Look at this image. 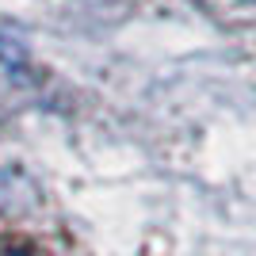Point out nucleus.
I'll list each match as a JSON object with an SVG mask.
<instances>
[{
	"mask_svg": "<svg viewBox=\"0 0 256 256\" xmlns=\"http://www.w3.org/2000/svg\"><path fill=\"white\" fill-rule=\"evenodd\" d=\"M0 256H46V252L34 248L31 241H4V245H0Z\"/></svg>",
	"mask_w": 256,
	"mask_h": 256,
	"instance_id": "nucleus-2",
	"label": "nucleus"
},
{
	"mask_svg": "<svg viewBox=\"0 0 256 256\" xmlns=\"http://www.w3.org/2000/svg\"><path fill=\"white\" fill-rule=\"evenodd\" d=\"M214 16H226V12H256V0H214L206 4Z\"/></svg>",
	"mask_w": 256,
	"mask_h": 256,
	"instance_id": "nucleus-1",
	"label": "nucleus"
}]
</instances>
